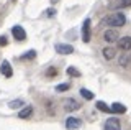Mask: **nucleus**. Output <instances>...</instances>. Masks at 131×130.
Listing matches in <instances>:
<instances>
[{"label":"nucleus","mask_w":131,"mask_h":130,"mask_svg":"<svg viewBox=\"0 0 131 130\" xmlns=\"http://www.w3.org/2000/svg\"><path fill=\"white\" fill-rule=\"evenodd\" d=\"M126 23V17L123 13H120V12H116V13H112V15H108L106 18L102 20V25H106V26H113V28H116V26H123Z\"/></svg>","instance_id":"1"},{"label":"nucleus","mask_w":131,"mask_h":130,"mask_svg":"<svg viewBox=\"0 0 131 130\" xmlns=\"http://www.w3.org/2000/svg\"><path fill=\"white\" fill-rule=\"evenodd\" d=\"M103 40L106 43H115L120 40V33H118L115 28H110V30H105L103 31Z\"/></svg>","instance_id":"2"},{"label":"nucleus","mask_w":131,"mask_h":130,"mask_svg":"<svg viewBox=\"0 0 131 130\" xmlns=\"http://www.w3.org/2000/svg\"><path fill=\"white\" fill-rule=\"evenodd\" d=\"M12 35L15 36L16 41H23V40L26 38V33H25V30L20 25H15L13 28H12Z\"/></svg>","instance_id":"3"},{"label":"nucleus","mask_w":131,"mask_h":130,"mask_svg":"<svg viewBox=\"0 0 131 130\" xmlns=\"http://www.w3.org/2000/svg\"><path fill=\"white\" fill-rule=\"evenodd\" d=\"M118 48L121 51H131V36H123L118 40Z\"/></svg>","instance_id":"4"},{"label":"nucleus","mask_w":131,"mask_h":130,"mask_svg":"<svg viewBox=\"0 0 131 130\" xmlns=\"http://www.w3.org/2000/svg\"><path fill=\"white\" fill-rule=\"evenodd\" d=\"M64 109L67 112H75V110H79V109H80V104L77 102L75 99H67L64 102Z\"/></svg>","instance_id":"5"},{"label":"nucleus","mask_w":131,"mask_h":130,"mask_svg":"<svg viewBox=\"0 0 131 130\" xmlns=\"http://www.w3.org/2000/svg\"><path fill=\"white\" fill-rule=\"evenodd\" d=\"M105 130H121V125H120V120L116 117H112V119L106 120L105 124Z\"/></svg>","instance_id":"6"},{"label":"nucleus","mask_w":131,"mask_h":130,"mask_svg":"<svg viewBox=\"0 0 131 130\" xmlns=\"http://www.w3.org/2000/svg\"><path fill=\"white\" fill-rule=\"evenodd\" d=\"M82 40H84V43L90 41V20L89 18L84 22V26H82Z\"/></svg>","instance_id":"7"},{"label":"nucleus","mask_w":131,"mask_h":130,"mask_svg":"<svg viewBox=\"0 0 131 130\" xmlns=\"http://www.w3.org/2000/svg\"><path fill=\"white\" fill-rule=\"evenodd\" d=\"M56 53H59V54H72L74 53V48L71 44H56Z\"/></svg>","instance_id":"8"},{"label":"nucleus","mask_w":131,"mask_h":130,"mask_svg":"<svg viewBox=\"0 0 131 130\" xmlns=\"http://www.w3.org/2000/svg\"><path fill=\"white\" fill-rule=\"evenodd\" d=\"M66 127L69 130H75L80 127V119H77V117H67V120H66Z\"/></svg>","instance_id":"9"},{"label":"nucleus","mask_w":131,"mask_h":130,"mask_svg":"<svg viewBox=\"0 0 131 130\" xmlns=\"http://www.w3.org/2000/svg\"><path fill=\"white\" fill-rule=\"evenodd\" d=\"M0 72H2L5 78H12V74H13V71H12V66L8 61H3L2 66H0Z\"/></svg>","instance_id":"10"},{"label":"nucleus","mask_w":131,"mask_h":130,"mask_svg":"<svg viewBox=\"0 0 131 130\" xmlns=\"http://www.w3.org/2000/svg\"><path fill=\"white\" fill-rule=\"evenodd\" d=\"M131 63V53H128V51H125L123 54L120 56V66H123V68H128V64Z\"/></svg>","instance_id":"11"},{"label":"nucleus","mask_w":131,"mask_h":130,"mask_svg":"<svg viewBox=\"0 0 131 130\" xmlns=\"http://www.w3.org/2000/svg\"><path fill=\"white\" fill-rule=\"evenodd\" d=\"M112 112L113 114H125L126 112V107L123 104H120V102H115V104H112Z\"/></svg>","instance_id":"12"},{"label":"nucleus","mask_w":131,"mask_h":130,"mask_svg":"<svg viewBox=\"0 0 131 130\" xmlns=\"http://www.w3.org/2000/svg\"><path fill=\"white\" fill-rule=\"evenodd\" d=\"M102 53H103V58H105V59H113L115 54H116V50H115V48H112V46H108V48H105Z\"/></svg>","instance_id":"13"},{"label":"nucleus","mask_w":131,"mask_h":130,"mask_svg":"<svg viewBox=\"0 0 131 130\" xmlns=\"http://www.w3.org/2000/svg\"><path fill=\"white\" fill-rule=\"evenodd\" d=\"M31 114H33V107H31V105H26L25 109H21V110H20L18 117H20V119H28Z\"/></svg>","instance_id":"14"},{"label":"nucleus","mask_w":131,"mask_h":130,"mask_svg":"<svg viewBox=\"0 0 131 130\" xmlns=\"http://www.w3.org/2000/svg\"><path fill=\"white\" fill-rule=\"evenodd\" d=\"M80 96L84 97L85 100H92V99H93V92H90L89 89H85V87L80 89Z\"/></svg>","instance_id":"15"},{"label":"nucleus","mask_w":131,"mask_h":130,"mask_svg":"<svg viewBox=\"0 0 131 130\" xmlns=\"http://www.w3.org/2000/svg\"><path fill=\"white\" fill-rule=\"evenodd\" d=\"M97 109H98V110H102V112H112V109H110L103 100H98V102H97Z\"/></svg>","instance_id":"16"},{"label":"nucleus","mask_w":131,"mask_h":130,"mask_svg":"<svg viewBox=\"0 0 131 130\" xmlns=\"http://www.w3.org/2000/svg\"><path fill=\"white\" fill-rule=\"evenodd\" d=\"M67 74L72 76V78H80V71H77L74 66H69L67 68Z\"/></svg>","instance_id":"17"},{"label":"nucleus","mask_w":131,"mask_h":130,"mask_svg":"<svg viewBox=\"0 0 131 130\" xmlns=\"http://www.w3.org/2000/svg\"><path fill=\"white\" fill-rule=\"evenodd\" d=\"M8 105H10V109H20L21 105H25V102H23L21 99H16V100H12Z\"/></svg>","instance_id":"18"},{"label":"nucleus","mask_w":131,"mask_h":130,"mask_svg":"<svg viewBox=\"0 0 131 130\" xmlns=\"http://www.w3.org/2000/svg\"><path fill=\"white\" fill-rule=\"evenodd\" d=\"M69 87H71V84H69V82H64V84H59V86L56 87V91L57 92H64V91H67Z\"/></svg>","instance_id":"19"},{"label":"nucleus","mask_w":131,"mask_h":130,"mask_svg":"<svg viewBox=\"0 0 131 130\" xmlns=\"http://www.w3.org/2000/svg\"><path fill=\"white\" fill-rule=\"evenodd\" d=\"M36 56V51L35 50H31V51H26V54H23L21 56V59H33Z\"/></svg>","instance_id":"20"},{"label":"nucleus","mask_w":131,"mask_h":130,"mask_svg":"<svg viewBox=\"0 0 131 130\" xmlns=\"http://www.w3.org/2000/svg\"><path fill=\"white\" fill-rule=\"evenodd\" d=\"M118 7H131V0H118Z\"/></svg>","instance_id":"21"},{"label":"nucleus","mask_w":131,"mask_h":130,"mask_svg":"<svg viewBox=\"0 0 131 130\" xmlns=\"http://www.w3.org/2000/svg\"><path fill=\"white\" fill-rule=\"evenodd\" d=\"M56 74H57L56 68H49V69L46 71V76H49V78H52V76H56Z\"/></svg>","instance_id":"22"},{"label":"nucleus","mask_w":131,"mask_h":130,"mask_svg":"<svg viewBox=\"0 0 131 130\" xmlns=\"http://www.w3.org/2000/svg\"><path fill=\"white\" fill-rule=\"evenodd\" d=\"M44 13H46V17H54L56 10H54V8H48L46 12H44Z\"/></svg>","instance_id":"23"},{"label":"nucleus","mask_w":131,"mask_h":130,"mask_svg":"<svg viewBox=\"0 0 131 130\" xmlns=\"http://www.w3.org/2000/svg\"><path fill=\"white\" fill-rule=\"evenodd\" d=\"M0 46H7V38L5 36H0Z\"/></svg>","instance_id":"24"}]
</instances>
